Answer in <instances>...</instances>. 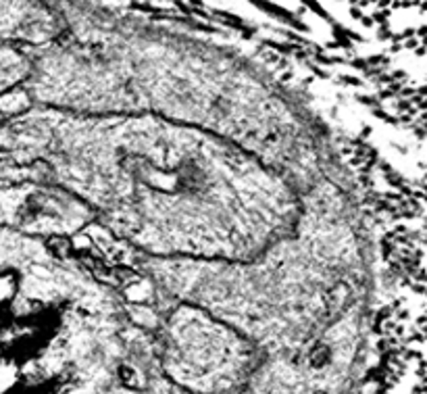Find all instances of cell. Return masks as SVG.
<instances>
[{"label":"cell","mask_w":427,"mask_h":394,"mask_svg":"<svg viewBox=\"0 0 427 394\" xmlns=\"http://www.w3.org/2000/svg\"><path fill=\"white\" fill-rule=\"evenodd\" d=\"M350 4L363 8L371 15H392L394 10H409L413 6H424V0H348Z\"/></svg>","instance_id":"6da1fadb"}]
</instances>
